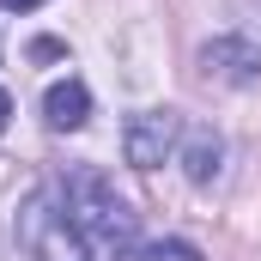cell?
<instances>
[{
	"label": "cell",
	"mask_w": 261,
	"mask_h": 261,
	"mask_svg": "<svg viewBox=\"0 0 261 261\" xmlns=\"http://www.w3.org/2000/svg\"><path fill=\"white\" fill-rule=\"evenodd\" d=\"M18 249L31 261H91L85 231L67 219L55 195H24L18 200Z\"/></svg>",
	"instance_id": "obj_2"
},
{
	"label": "cell",
	"mask_w": 261,
	"mask_h": 261,
	"mask_svg": "<svg viewBox=\"0 0 261 261\" xmlns=\"http://www.w3.org/2000/svg\"><path fill=\"white\" fill-rule=\"evenodd\" d=\"M200 67H206V79L255 85V79H261V49L237 43V37H219V43H206V49H200Z\"/></svg>",
	"instance_id": "obj_4"
},
{
	"label": "cell",
	"mask_w": 261,
	"mask_h": 261,
	"mask_svg": "<svg viewBox=\"0 0 261 261\" xmlns=\"http://www.w3.org/2000/svg\"><path fill=\"white\" fill-rule=\"evenodd\" d=\"M128 261H206L195 243H182V237H170V243H134Z\"/></svg>",
	"instance_id": "obj_7"
},
{
	"label": "cell",
	"mask_w": 261,
	"mask_h": 261,
	"mask_svg": "<svg viewBox=\"0 0 261 261\" xmlns=\"http://www.w3.org/2000/svg\"><path fill=\"white\" fill-rule=\"evenodd\" d=\"M6 12H31V6H43V0H0Z\"/></svg>",
	"instance_id": "obj_8"
},
{
	"label": "cell",
	"mask_w": 261,
	"mask_h": 261,
	"mask_svg": "<svg viewBox=\"0 0 261 261\" xmlns=\"http://www.w3.org/2000/svg\"><path fill=\"white\" fill-rule=\"evenodd\" d=\"M6 116H12V97L0 91V134H6Z\"/></svg>",
	"instance_id": "obj_9"
},
{
	"label": "cell",
	"mask_w": 261,
	"mask_h": 261,
	"mask_svg": "<svg viewBox=\"0 0 261 261\" xmlns=\"http://www.w3.org/2000/svg\"><path fill=\"white\" fill-rule=\"evenodd\" d=\"M219 158H225L219 134L213 128H189V140H182V176H189L195 189H206V182L219 176Z\"/></svg>",
	"instance_id": "obj_6"
},
{
	"label": "cell",
	"mask_w": 261,
	"mask_h": 261,
	"mask_svg": "<svg viewBox=\"0 0 261 261\" xmlns=\"http://www.w3.org/2000/svg\"><path fill=\"white\" fill-rule=\"evenodd\" d=\"M85 116H91V91H85L79 79H61V85H49V97H43V122H49L55 134L85 128Z\"/></svg>",
	"instance_id": "obj_5"
},
{
	"label": "cell",
	"mask_w": 261,
	"mask_h": 261,
	"mask_svg": "<svg viewBox=\"0 0 261 261\" xmlns=\"http://www.w3.org/2000/svg\"><path fill=\"white\" fill-rule=\"evenodd\" d=\"M61 206H67V219L85 231L91 249L134 255V213H128V200L116 195V182L97 164H67L61 170Z\"/></svg>",
	"instance_id": "obj_1"
},
{
	"label": "cell",
	"mask_w": 261,
	"mask_h": 261,
	"mask_svg": "<svg viewBox=\"0 0 261 261\" xmlns=\"http://www.w3.org/2000/svg\"><path fill=\"white\" fill-rule=\"evenodd\" d=\"M176 140H182V116L176 110H140V116H128L122 152H128V164H140V170H158L176 152Z\"/></svg>",
	"instance_id": "obj_3"
}]
</instances>
